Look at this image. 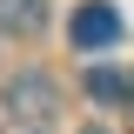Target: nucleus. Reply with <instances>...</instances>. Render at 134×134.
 <instances>
[{
	"instance_id": "obj_1",
	"label": "nucleus",
	"mask_w": 134,
	"mask_h": 134,
	"mask_svg": "<svg viewBox=\"0 0 134 134\" xmlns=\"http://www.w3.org/2000/svg\"><path fill=\"white\" fill-rule=\"evenodd\" d=\"M67 34H74V47H114V40H121V14L107 7V0H87Z\"/></svg>"
},
{
	"instance_id": "obj_2",
	"label": "nucleus",
	"mask_w": 134,
	"mask_h": 134,
	"mask_svg": "<svg viewBox=\"0 0 134 134\" xmlns=\"http://www.w3.org/2000/svg\"><path fill=\"white\" fill-rule=\"evenodd\" d=\"M54 81H40V74H34V81H14L7 87V107H14V114H27V121H40V114H54Z\"/></svg>"
},
{
	"instance_id": "obj_3",
	"label": "nucleus",
	"mask_w": 134,
	"mask_h": 134,
	"mask_svg": "<svg viewBox=\"0 0 134 134\" xmlns=\"http://www.w3.org/2000/svg\"><path fill=\"white\" fill-rule=\"evenodd\" d=\"M47 20V0H0V27L7 34H34Z\"/></svg>"
},
{
	"instance_id": "obj_4",
	"label": "nucleus",
	"mask_w": 134,
	"mask_h": 134,
	"mask_svg": "<svg viewBox=\"0 0 134 134\" xmlns=\"http://www.w3.org/2000/svg\"><path fill=\"white\" fill-rule=\"evenodd\" d=\"M87 94H94V100H121V94H127V81H121L114 67H94V74H87Z\"/></svg>"
},
{
	"instance_id": "obj_5",
	"label": "nucleus",
	"mask_w": 134,
	"mask_h": 134,
	"mask_svg": "<svg viewBox=\"0 0 134 134\" xmlns=\"http://www.w3.org/2000/svg\"><path fill=\"white\" fill-rule=\"evenodd\" d=\"M87 134H107V127H87Z\"/></svg>"
}]
</instances>
